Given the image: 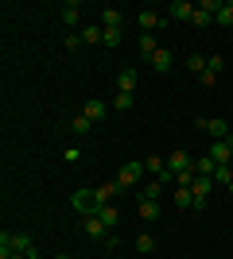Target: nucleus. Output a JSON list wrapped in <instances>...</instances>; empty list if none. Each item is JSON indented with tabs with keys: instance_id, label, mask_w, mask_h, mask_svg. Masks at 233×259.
I'll use <instances>...</instances> for the list:
<instances>
[{
	"instance_id": "obj_19",
	"label": "nucleus",
	"mask_w": 233,
	"mask_h": 259,
	"mask_svg": "<svg viewBox=\"0 0 233 259\" xmlns=\"http://www.w3.org/2000/svg\"><path fill=\"white\" fill-rule=\"evenodd\" d=\"M132 89H136V70H124L117 77V93H132Z\"/></svg>"
},
{
	"instance_id": "obj_5",
	"label": "nucleus",
	"mask_w": 233,
	"mask_h": 259,
	"mask_svg": "<svg viewBox=\"0 0 233 259\" xmlns=\"http://www.w3.org/2000/svg\"><path fill=\"white\" fill-rule=\"evenodd\" d=\"M167 170H171V174L194 170V159H190V151H171V155H167Z\"/></svg>"
},
{
	"instance_id": "obj_4",
	"label": "nucleus",
	"mask_w": 233,
	"mask_h": 259,
	"mask_svg": "<svg viewBox=\"0 0 233 259\" xmlns=\"http://www.w3.org/2000/svg\"><path fill=\"white\" fill-rule=\"evenodd\" d=\"M74 209L82 217H93V213H97V197H93V190H78V194H74Z\"/></svg>"
},
{
	"instance_id": "obj_2",
	"label": "nucleus",
	"mask_w": 233,
	"mask_h": 259,
	"mask_svg": "<svg viewBox=\"0 0 233 259\" xmlns=\"http://www.w3.org/2000/svg\"><path fill=\"white\" fill-rule=\"evenodd\" d=\"M206 155H210L218 166H233V140H214Z\"/></svg>"
},
{
	"instance_id": "obj_20",
	"label": "nucleus",
	"mask_w": 233,
	"mask_h": 259,
	"mask_svg": "<svg viewBox=\"0 0 233 259\" xmlns=\"http://www.w3.org/2000/svg\"><path fill=\"white\" fill-rule=\"evenodd\" d=\"M89 128H93V120H89V116H82V112H78V116L70 120V132H74V136H89Z\"/></svg>"
},
{
	"instance_id": "obj_27",
	"label": "nucleus",
	"mask_w": 233,
	"mask_h": 259,
	"mask_svg": "<svg viewBox=\"0 0 233 259\" xmlns=\"http://www.w3.org/2000/svg\"><path fill=\"white\" fill-rule=\"evenodd\" d=\"M214 182L218 186H233V166H218V170H214Z\"/></svg>"
},
{
	"instance_id": "obj_8",
	"label": "nucleus",
	"mask_w": 233,
	"mask_h": 259,
	"mask_svg": "<svg viewBox=\"0 0 233 259\" xmlns=\"http://www.w3.org/2000/svg\"><path fill=\"white\" fill-rule=\"evenodd\" d=\"M148 62H152V70H159V74H167V70L175 66V58H171V51H163V47H159V51H155L152 58H148Z\"/></svg>"
},
{
	"instance_id": "obj_18",
	"label": "nucleus",
	"mask_w": 233,
	"mask_h": 259,
	"mask_svg": "<svg viewBox=\"0 0 233 259\" xmlns=\"http://www.w3.org/2000/svg\"><path fill=\"white\" fill-rule=\"evenodd\" d=\"M206 132H210L214 140H233V136H229V124H225V120H218V116L210 120V128H206Z\"/></svg>"
},
{
	"instance_id": "obj_22",
	"label": "nucleus",
	"mask_w": 233,
	"mask_h": 259,
	"mask_svg": "<svg viewBox=\"0 0 233 259\" xmlns=\"http://www.w3.org/2000/svg\"><path fill=\"white\" fill-rule=\"evenodd\" d=\"M136 251H140V255H152V251H155V236L140 232V236H136Z\"/></svg>"
},
{
	"instance_id": "obj_15",
	"label": "nucleus",
	"mask_w": 233,
	"mask_h": 259,
	"mask_svg": "<svg viewBox=\"0 0 233 259\" xmlns=\"http://www.w3.org/2000/svg\"><path fill=\"white\" fill-rule=\"evenodd\" d=\"M214 170H218V162H214L210 155H202V159H194V174H202V178H214Z\"/></svg>"
},
{
	"instance_id": "obj_11",
	"label": "nucleus",
	"mask_w": 233,
	"mask_h": 259,
	"mask_svg": "<svg viewBox=\"0 0 233 259\" xmlns=\"http://www.w3.org/2000/svg\"><path fill=\"white\" fill-rule=\"evenodd\" d=\"M93 217H101V225L109 228V232H113V228H117V221H121V213H117V205H97V213H93Z\"/></svg>"
},
{
	"instance_id": "obj_10",
	"label": "nucleus",
	"mask_w": 233,
	"mask_h": 259,
	"mask_svg": "<svg viewBox=\"0 0 233 259\" xmlns=\"http://www.w3.org/2000/svg\"><path fill=\"white\" fill-rule=\"evenodd\" d=\"M140 221H159V201L155 197H140Z\"/></svg>"
},
{
	"instance_id": "obj_21",
	"label": "nucleus",
	"mask_w": 233,
	"mask_h": 259,
	"mask_svg": "<svg viewBox=\"0 0 233 259\" xmlns=\"http://www.w3.org/2000/svg\"><path fill=\"white\" fill-rule=\"evenodd\" d=\"M214 23H222V27H233V0H222V12L214 16Z\"/></svg>"
},
{
	"instance_id": "obj_31",
	"label": "nucleus",
	"mask_w": 233,
	"mask_h": 259,
	"mask_svg": "<svg viewBox=\"0 0 233 259\" xmlns=\"http://www.w3.org/2000/svg\"><path fill=\"white\" fill-rule=\"evenodd\" d=\"M55 259H70V255H55Z\"/></svg>"
},
{
	"instance_id": "obj_24",
	"label": "nucleus",
	"mask_w": 233,
	"mask_h": 259,
	"mask_svg": "<svg viewBox=\"0 0 233 259\" xmlns=\"http://www.w3.org/2000/svg\"><path fill=\"white\" fill-rule=\"evenodd\" d=\"M78 20H82V12H78V4H62V23H66V27H74Z\"/></svg>"
},
{
	"instance_id": "obj_25",
	"label": "nucleus",
	"mask_w": 233,
	"mask_h": 259,
	"mask_svg": "<svg viewBox=\"0 0 233 259\" xmlns=\"http://www.w3.org/2000/svg\"><path fill=\"white\" fill-rule=\"evenodd\" d=\"M222 70H225V58H222V54H210V58H206V74H214V77H218Z\"/></svg>"
},
{
	"instance_id": "obj_9",
	"label": "nucleus",
	"mask_w": 233,
	"mask_h": 259,
	"mask_svg": "<svg viewBox=\"0 0 233 259\" xmlns=\"http://www.w3.org/2000/svg\"><path fill=\"white\" fill-rule=\"evenodd\" d=\"M121 186H117V178L113 182H101L97 190H93V197H97V205H113V194H117Z\"/></svg>"
},
{
	"instance_id": "obj_29",
	"label": "nucleus",
	"mask_w": 233,
	"mask_h": 259,
	"mask_svg": "<svg viewBox=\"0 0 233 259\" xmlns=\"http://www.w3.org/2000/svg\"><path fill=\"white\" fill-rule=\"evenodd\" d=\"M190 23H194V27H210L214 16H210V12H202V8H194V20H190Z\"/></svg>"
},
{
	"instance_id": "obj_7",
	"label": "nucleus",
	"mask_w": 233,
	"mask_h": 259,
	"mask_svg": "<svg viewBox=\"0 0 233 259\" xmlns=\"http://www.w3.org/2000/svg\"><path fill=\"white\" fill-rule=\"evenodd\" d=\"M82 228H86L89 240H105V236H109V228L101 225V217H86V221H82Z\"/></svg>"
},
{
	"instance_id": "obj_1",
	"label": "nucleus",
	"mask_w": 233,
	"mask_h": 259,
	"mask_svg": "<svg viewBox=\"0 0 233 259\" xmlns=\"http://www.w3.org/2000/svg\"><path fill=\"white\" fill-rule=\"evenodd\" d=\"M140 178H144V162H124L121 170H117V186L121 190H136Z\"/></svg>"
},
{
	"instance_id": "obj_23",
	"label": "nucleus",
	"mask_w": 233,
	"mask_h": 259,
	"mask_svg": "<svg viewBox=\"0 0 233 259\" xmlns=\"http://www.w3.org/2000/svg\"><path fill=\"white\" fill-rule=\"evenodd\" d=\"M175 205L179 209H190V205H194V194H190L187 186H179V190H175Z\"/></svg>"
},
{
	"instance_id": "obj_26",
	"label": "nucleus",
	"mask_w": 233,
	"mask_h": 259,
	"mask_svg": "<svg viewBox=\"0 0 233 259\" xmlns=\"http://www.w3.org/2000/svg\"><path fill=\"white\" fill-rule=\"evenodd\" d=\"M187 70H190V74H206V58H202V54H190V58H187Z\"/></svg>"
},
{
	"instance_id": "obj_14",
	"label": "nucleus",
	"mask_w": 233,
	"mask_h": 259,
	"mask_svg": "<svg viewBox=\"0 0 233 259\" xmlns=\"http://www.w3.org/2000/svg\"><path fill=\"white\" fill-rule=\"evenodd\" d=\"M105 112H109V108L101 105V101H86V105H82V116H89L93 124H97V120H105Z\"/></svg>"
},
{
	"instance_id": "obj_3",
	"label": "nucleus",
	"mask_w": 233,
	"mask_h": 259,
	"mask_svg": "<svg viewBox=\"0 0 233 259\" xmlns=\"http://www.w3.org/2000/svg\"><path fill=\"white\" fill-rule=\"evenodd\" d=\"M136 23H140V31L155 35V27H159V23H167V16H159L155 8H140V12H136Z\"/></svg>"
},
{
	"instance_id": "obj_16",
	"label": "nucleus",
	"mask_w": 233,
	"mask_h": 259,
	"mask_svg": "<svg viewBox=\"0 0 233 259\" xmlns=\"http://www.w3.org/2000/svg\"><path fill=\"white\" fill-rule=\"evenodd\" d=\"M121 43H124V27H105L101 47H121Z\"/></svg>"
},
{
	"instance_id": "obj_30",
	"label": "nucleus",
	"mask_w": 233,
	"mask_h": 259,
	"mask_svg": "<svg viewBox=\"0 0 233 259\" xmlns=\"http://www.w3.org/2000/svg\"><path fill=\"white\" fill-rule=\"evenodd\" d=\"M31 259H43V255H39V251H31Z\"/></svg>"
},
{
	"instance_id": "obj_6",
	"label": "nucleus",
	"mask_w": 233,
	"mask_h": 259,
	"mask_svg": "<svg viewBox=\"0 0 233 259\" xmlns=\"http://www.w3.org/2000/svg\"><path fill=\"white\" fill-rule=\"evenodd\" d=\"M194 8H198V4L175 0V4H167V20H183V23H190V20H194Z\"/></svg>"
},
{
	"instance_id": "obj_28",
	"label": "nucleus",
	"mask_w": 233,
	"mask_h": 259,
	"mask_svg": "<svg viewBox=\"0 0 233 259\" xmlns=\"http://www.w3.org/2000/svg\"><path fill=\"white\" fill-rule=\"evenodd\" d=\"M113 108H117V112H128V108H132V93H117V97H113Z\"/></svg>"
},
{
	"instance_id": "obj_17",
	"label": "nucleus",
	"mask_w": 233,
	"mask_h": 259,
	"mask_svg": "<svg viewBox=\"0 0 233 259\" xmlns=\"http://www.w3.org/2000/svg\"><path fill=\"white\" fill-rule=\"evenodd\" d=\"M101 35H105L101 23H86V27H82V43H101Z\"/></svg>"
},
{
	"instance_id": "obj_12",
	"label": "nucleus",
	"mask_w": 233,
	"mask_h": 259,
	"mask_svg": "<svg viewBox=\"0 0 233 259\" xmlns=\"http://www.w3.org/2000/svg\"><path fill=\"white\" fill-rule=\"evenodd\" d=\"M136 47H140V54H144V58H152V54L159 51V39H155V35H148V31H140V39H136Z\"/></svg>"
},
{
	"instance_id": "obj_13",
	"label": "nucleus",
	"mask_w": 233,
	"mask_h": 259,
	"mask_svg": "<svg viewBox=\"0 0 233 259\" xmlns=\"http://www.w3.org/2000/svg\"><path fill=\"white\" fill-rule=\"evenodd\" d=\"M101 27H124L121 8H101Z\"/></svg>"
}]
</instances>
